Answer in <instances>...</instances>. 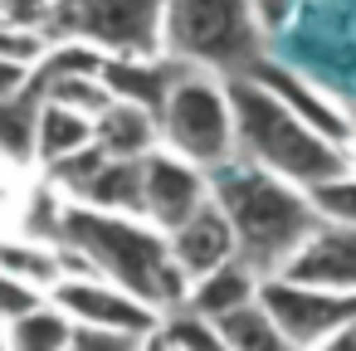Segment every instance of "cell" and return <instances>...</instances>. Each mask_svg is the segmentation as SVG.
<instances>
[{"mask_svg":"<svg viewBox=\"0 0 356 351\" xmlns=\"http://www.w3.org/2000/svg\"><path fill=\"white\" fill-rule=\"evenodd\" d=\"M54 20V0H0V25H20V30H44Z\"/></svg>","mask_w":356,"mask_h":351,"instance_id":"cell-29","label":"cell"},{"mask_svg":"<svg viewBox=\"0 0 356 351\" xmlns=\"http://www.w3.org/2000/svg\"><path fill=\"white\" fill-rule=\"evenodd\" d=\"M147 156H108L93 181L74 195V205H93V210H113V215H142V166Z\"/></svg>","mask_w":356,"mask_h":351,"instance_id":"cell-16","label":"cell"},{"mask_svg":"<svg viewBox=\"0 0 356 351\" xmlns=\"http://www.w3.org/2000/svg\"><path fill=\"white\" fill-rule=\"evenodd\" d=\"M229 83V108H234V137H239V156L278 171L293 186H317L327 176H341L351 166L346 147L327 142L322 132H312L293 108H283L264 83H254L249 74L225 79Z\"/></svg>","mask_w":356,"mask_h":351,"instance_id":"cell-3","label":"cell"},{"mask_svg":"<svg viewBox=\"0 0 356 351\" xmlns=\"http://www.w3.org/2000/svg\"><path fill=\"white\" fill-rule=\"evenodd\" d=\"M186 69H191V64H181V59H171V54H152V59L103 54L98 79L108 83V93H113V98L137 103V108H147V113H161V103H166L171 83H176Z\"/></svg>","mask_w":356,"mask_h":351,"instance_id":"cell-13","label":"cell"},{"mask_svg":"<svg viewBox=\"0 0 356 351\" xmlns=\"http://www.w3.org/2000/svg\"><path fill=\"white\" fill-rule=\"evenodd\" d=\"M161 332H166L171 351H234V346L225 341L220 322L205 317V312H195V307H186V302L161 317Z\"/></svg>","mask_w":356,"mask_h":351,"instance_id":"cell-24","label":"cell"},{"mask_svg":"<svg viewBox=\"0 0 356 351\" xmlns=\"http://www.w3.org/2000/svg\"><path fill=\"white\" fill-rule=\"evenodd\" d=\"M142 336L122 332V327H98V322H74L69 332V351H137Z\"/></svg>","mask_w":356,"mask_h":351,"instance_id":"cell-26","label":"cell"},{"mask_svg":"<svg viewBox=\"0 0 356 351\" xmlns=\"http://www.w3.org/2000/svg\"><path fill=\"white\" fill-rule=\"evenodd\" d=\"M244 74H249L254 83H264V88H268V93H273L283 108H293V113H298V117H302L312 132H322V137H327V142H337V147H351L356 127H351V122L341 117V108H337L332 98H322V93H317V88L302 79V74H293L288 64L264 59V54H259V59H254Z\"/></svg>","mask_w":356,"mask_h":351,"instance_id":"cell-10","label":"cell"},{"mask_svg":"<svg viewBox=\"0 0 356 351\" xmlns=\"http://www.w3.org/2000/svg\"><path fill=\"white\" fill-rule=\"evenodd\" d=\"M88 142H93V117H88V113H74V108H59V103H44V108H40L35 166H54V161L83 152Z\"/></svg>","mask_w":356,"mask_h":351,"instance_id":"cell-18","label":"cell"},{"mask_svg":"<svg viewBox=\"0 0 356 351\" xmlns=\"http://www.w3.org/2000/svg\"><path fill=\"white\" fill-rule=\"evenodd\" d=\"M64 215H69V195L44 176V181H40V186H30V195H25L20 234L44 239V244H59V239H64Z\"/></svg>","mask_w":356,"mask_h":351,"instance_id":"cell-23","label":"cell"},{"mask_svg":"<svg viewBox=\"0 0 356 351\" xmlns=\"http://www.w3.org/2000/svg\"><path fill=\"white\" fill-rule=\"evenodd\" d=\"M259 302L273 312V322L307 351L322 336L341 332L346 322H356V293H337V288H317V283H298V278H264Z\"/></svg>","mask_w":356,"mask_h":351,"instance_id":"cell-7","label":"cell"},{"mask_svg":"<svg viewBox=\"0 0 356 351\" xmlns=\"http://www.w3.org/2000/svg\"><path fill=\"white\" fill-rule=\"evenodd\" d=\"M30 64H20V59H0V98H15L25 83H30Z\"/></svg>","mask_w":356,"mask_h":351,"instance_id":"cell-31","label":"cell"},{"mask_svg":"<svg viewBox=\"0 0 356 351\" xmlns=\"http://www.w3.org/2000/svg\"><path fill=\"white\" fill-rule=\"evenodd\" d=\"M0 268L49 293V288L64 278V254H59V244L30 239V234H15V239H0Z\"/></svg>","mask_w":356,"mask_h":351,"instance_id":"cell-20","label":"cell"},{"mask_svg":"<svg viewBox=\"0 0 356 351\" xmlns=\"http://www.w3.org/2000/svg\"><path fill=\"white\" fill-rule=\"evenodd\" d=\"M49 40H83L103 54H166V0H54Z\"/></svg>","mask_w":356,"mask_h":351,"instance_id":"cell-6","label":"cell"},{"mask_svg":"<svg viewBox=\"0 0 356 351\" xmlns=\"http://www.w3.org/2000/svg\"><path fill=\"white\" fill-rule=\"evenodd\" d=\"M49 35L44 30H20V25H0V59H20V64H40L49 54Z\"/></svg>","mask_w":356,"mask_h":351,"instance_id":"cell-28","label":"cell"},{"mask_svg":"<svg viewBox=\"0 0 356 351\" xmlns=\"http://www.w3.org/2000/svg\"><path fill=\"white\" fill-rule=\"evenodd\" d=\"M307 195H312V205H317L322 220H332V225H356V171H351V166H346L341 176H327V181H317V186H307Z\"/></svg>","mask_w":356,"mask_h":351,"instance_id":"cell-25","label":"cell"},{"mask_svg":"<svg viewBox=\"0 0 356 351\" xmlns=\"http://www.w3.org/2000/svg\"><path fill=\"white\" fill-rule=\"evenodd\" d=\"M93 142H98L108 156H147V152L161 147V122H156V113L113 98V103L93 117Z\"/></svg>","mask_w":356,"mask_h":351,"instance_id":"cell-14","label":"cell"},{"mask_svg":"<svg viewBox=\"0 0 356 351\" xmlns=\"http://www.w3.org/2000/svg\"><path fill=\"white\" fill-rule=\"evenodd\" d=\"M40 108H44V93H40L35 79H30L15 98H0V161H10V166H35Z\"/></svg>","mask_w":356,"mask_h":351,"instance_id":"cell-17","label":"cell"},{"mask_svg":"<svg viewBox=\"0 0 356 351\" xmlns=\"http://www.w3.org/2000/svg\"><path fill=\"white\" fill-rule=\"evenodd\" d=\"M210 195L220 200V210L234 225L239 259L264 278L283 273V263L322 225V215H317V205L302 186L283 181L278 171H268L249 156H234V161L215 166L210 171Z\"/></svg>","mask_w":356,"mask_h":351,"instance_id":"cell-1","label":"cell"},{"mask_svg":"<svg viewBox=\"0 0 356 351\" xmlns=\"http://www.w3.org/2000/svg\"><path fill=\"white\" fill-rule=\"evenodd\" d=\"M49 302L64 307L74 322L122 327V332H137V336L156 332L161 317H166L161 307L132 297L127 288H118V283H108V278H98V273H69V278H59V283L49 288Z\"/></svg>","mask_w":356,"mask_h":351,"instance_id":"cell-8","label":"cell"},{"mask_svg":"<svg viewBox=\"0 0 356 351\" xmlns=\"http://www.w3.org/2000/svg\"><path fill=\"white\" fill-rule=\"evenodd\" d=\"M142 166H147L142 171V215L156 229L171 234L176 225H186L210 200V171L186 161V156H176V152L156 147V152H147Z\"/></svg>","mask_w":356,"mask_h":351,"instance_id":"cell-9","label":"cell"},{"mask_svg":"<svg viewBox=\"0 0 356 351\" xmlns=\"http://www.w3.org/2000/svg\"><path fill=\"white\" fill-rule=\"evenodd\" d=\"M69 249H79L98 278L127 288L132 297L171 312L186 302L191 278L171 254L166 229H156L147 215H113V210H93V205H74L64 215V239Z\"/></svg>","mask_w":356,"mask_h":351,"instance_id":"cell-2","label":"cell"},{"mask_svg":"<svg viewBox=\"0 0 356 351\" xmlns=\"http://www.w3.org/2000/svg\"><path fill=\"white\" fill-rule=\"evenodd\" d=\"M259 288H264V273H254L244 259H229V263H220V268L191 278L186 307H195V312H205V317H225V312L254 302Z\"/></svg>","mask_w":356,"mask_h":351,"instance_id":"cell-15","label":"cell"},{"mask_svg":"<svg viewBox=\"0 0 356 351\" xmlns=\"http://www.w3.org/2000/svg\"><path fill=\"white\" fill-rule=\"evenodd\" d=\"M283 278L317 283V288H337V293H356V225L322 220L307 234V244L283 263Z\"/></svg>","mask_w":356,"mask_h":351,"instance_id":"cell-11","label":"cell"},{"mask_svg":"<svg viewBox=\"0 0 356 351\" xmlns=\"http://www.w3.org/2000/svg\"><path fill=\"white\" fill-rule=\"evenodd\" d=\"M293 10H298V0H254V15H259V25H264V35H273V30H283V25L293 20Z\"/></svg>","mask_w":356,"mask_h":351,"instance_id":"cell-30","label":"cell"},{"mask_svg":"<svg viewBox=\"0 0 356 351\" xmlns=\"http://www.w3.org/2000/svg\"><path fill=\"white\" fill-rule=\"evenodd\" d=\"M307 351H356V322H346L341 332L322 336V341H317V346H307Z\"/></svg>","mask_w":356,"mask_h":351,"instance_id":"cell-32","label":"cell"},{"mask_svg":"<svg viewBox=\"0 0 356 351\" xmlns=\"http://www.w3.org/2000/svg\"><path fill=\"white\" fill-rule=\"evenodd\" d=\"M30 79L40 83L44 103H59V108H74V113H88V117H98L113 103V93H108V83L98 74H49V69H35Z\"/></svg>","mask_w":356,"mask_h":351,"instance_id":"cell-22","label":"cell"},{"mask_svg":"<svg viewBox=\"0 0 356 351\" xmlns=\"http://www.w3.org/2000/svg\"><path fill=\"white\" fill-rule=\"evenodd\" d=\"M166 239H171L176 263L186 268V278H200V273H210V268H220V263L239 259L234 225H229V215L220 210V200H215V195H210V200H205L186 225H176Z\"/></svg>","mask_w":356,"mask_h":351,"instance_id":"cell-12","label":"cell"},{"mask_svg":"<svg viewBox=\"0 0 356 351\" xmlns=\"http://www.w3.org/2000/svg\"><path fill=\"white\" fill-rule=\"evenodd\" d=\"M156 122H161V147L186 156V161H195V166H205V171H215V166L239 156L229 83H220V74H210V69L191 64L171 83Z\"/></svg>","mask_w":356,"mask_h":351,"instance_id":"cell-5","label":"cell"},{"mask_svg":"<svg viewBox=\"0 0 356 351\" xmlns=\"http://www.w3.org/2000/svg\"><path fill=\"white\" fill-rule=\"evenodd\" d=\"M40 302H49L44 288H35V283H25V278H15V273L0 268V327H10L15 317L35 312Z\"/></svg>","mask_w":356,"mask_h":351,"instance_id":"cell-27","label":"cell"},{"mask_svg":"<svg viewBox=\"0 0 356 351\" xmlns=\"http://www.w3.org/2000/svg\"><path fill=\"white\" fill-rule=\"evenodd\" d=\"M166 54L220 79L244 74L264 54L254 0H166Z\"/></svg>","mask_w":356,"mask_h":351,"instance_id":"cell-4","label":"cell"},{"mask_svg":"<svg viewBox=\"0 0 356 351\" xmlns=\"http://www.w3.org/2000/svg\"><path fill=\"white\" fill-rule=\"evenodd\" d=\"M0 351H10V336H6V327H0Z\"/></svg>","mask_w":356,"mask_h":351,"instance_id":"cell-34","label":"cell"},{"mask_svg":"<svg viewBox=\"0 0 356 351\" xmlns=\"http://www.w3.org/2000/svg\"><path fill=\"white\" fill-rule=\"evenodd\" d=\"M69 332H74V317L54 302H40L35 312L15 317L6 327L10 351H69Z\"/></svg>","mask_w":356,"mask_h":351,"instance_id":"cell-21","label":"cell"},{"mask_svg":"<svg viewBox=\"0 0 356 351\" xmlns=\"http://www.w3.org/2000/svg\"><path fill=\"white\" fill-rule=\"evenodd\" d=\"M137 351H171V341H166V332L156 327V332H147V336H142V346H137Z\"/></svg>","mask_w":356,"mask_h":351,"instance_id":"cell-33","label":"cell"},{"mask_svg":"<svg viewBox=\"0 0 356 351\" xmlns=\"http://www.w3.org/2000/svg\"><path fill=\"white\" fill-rule=\"evenodd\" d=\"M220 322V332H225V341L234 346V351H302L278 322H273V312L254 297V302H244V307H234V312H225V317H215Z\"/></svg>","mask_w":356,"mask_h":351,"instance_id":"cell-19","label":"cell"}]
</instances>
